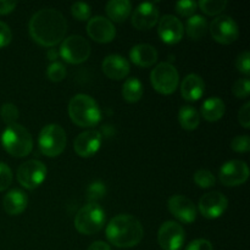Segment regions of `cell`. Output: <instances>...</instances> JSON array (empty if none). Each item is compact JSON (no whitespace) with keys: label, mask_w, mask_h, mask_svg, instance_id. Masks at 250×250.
Masks as SVG:
<instances>
[{"label":"cell","mask_w":250,"mask_h":250,"mask_svg":"<svg viewBox=\"0 0 250 250\" xmlns=\"http://www.w3.org/2000/svg\"><path fill=\"white\" fill-rule=\"evenodd\" d=\"M29 34L39 45L53 48L63 41L67 21L59 10L46 7L37 11L29 20Z\"/></svg>","instance_id":"cell-1"},{"label":"cell","mask_w":250,"mask_h":250,"mask_svg":"<svg viewBox=\"0 0 250 250\" xmlns=\"http://www.w3.org/2000/svg\"><path fill=\"white\" fill-rule=\"evenodd\" d=\"M105 233L114 247L133 248L143 239L144 229L138 219L128 214H120L110 220Z\"/></svg>","instance_id":"cell-2"},{"label":"cell","mask_w":250,"mask_h":250,"mask_svg":"<svg viewBox=\"0 0 250 250\" xmlns=\"http://www.w3.org/2000/svg\"><path fill=\"white\" fill-rule=\"evenodd\" d=\"M71 121L78 127H94L102 120V110L98 103L87 94H77L68 103Z\"/></svg>","instance_id":"cell-3"},{"label":"cell","mask_w":250,"mask_h":250,"mask_svg":"<svg viewBox=\"0 0 250 250\" xmlns=\"http://www.w3.org/2000/svg\"><path fill=\"white\" fill-rule=\"evenodd\" d=\"M1 144L6 153L14 158H24L33 149V138L22 125L14 124L6 126L2 132Z\"/></svg>","instance_id":"cell-4"},{"label":"cell","mask_w":250,"mask_h":250,"mask_svg":"<svg viewBox=\"0 0 250 250\" xmlns=\"http://www.w3.org/2000/svg\"><path fill=\"white\" fill-rule=\"evenodd\" d=\"M105 211L98 203H88L81 208L75 216V227L81 234L92 236L104 227Z\"/></svg>","instance_id":"cell-5"},{"label":"cell","mask_w":250,"mask_h":250,"mask_svg":"<svg viewBox=\"0 0 250 250\" xmlns=\"http://www.w3.org/2000/svg\"><path fill=\"white\" fill-rule=\"evenodd\" d=\"M66 141L65 129L60 125L50 124L42 128L38 137V146L44 155L55 158L65 150Z\"/></svg>","instance_id":"cell-6"},{"label":"cell","mask_w":250,"mask_h":250,"mask_svg":"<svg viewBox=\"0 0 250 250\" xmlns=\"http://www.w3.org/2000/svg\"><path fill=\"white\" fill-rule=\"evenodd\" d=\"M150 82L156 92L164 95H170L178 88L180 75L172 63L160 62L150 72Z\"/></svg>","instance_id":"cell-7"},{"label":"cell","mask_w":250,"mask_h":250,"mask_svg":"<svg viewBox=\"0 0 250 250\" xmlns=\"http://www.w3.org/2000/svg\"><path fill=\"white\" fill-rule=\"evenodd\" d=\"M90 51H92V48L87 39L75 34V36H70L63 39L59 49V55L66 62L78 65L89 59Z\"/></svg>","instance_id":"cell-8"},{"label":"cell","mask_w":250,"mask_h":250,"mask_svg":"<svg viewBox=\"0 0 250 250\" xmlns=\"http://www.w3.org/2000/svg\"><path fill=\"white\" fill-rule=\"evenodd\" d=\"M46 166L39 160H28L17 168V181L26 189H36L45 181Z\"/></svg>","instance_id":"cell-9"},{"label":"cell","mask_w":250,"mask_h":250,"mask_svg":"<svg viewBox=\"0 0 250 250\" xmlns=\"http://www.w3.org/2000/svg\"><path fill=\"white\" fill-rule=\"evenodd\" d=\"M209 31L215 42L225 45L234 43L239 37L238 24L227 15H220L215 17L210 23Z\"/></svg>","instance_id":"cell-10"},{"label":"cell","mask_w":250,"mask_h":250,"mask_svg":"<svg viewBox=\"0 0 250 250\" xmlns=\"http://www.w3.org/2000/svg\"><path fill=\"white\" fill-rule=\"evenodd\" d=\"M185 239V229L178 222L166 221L159 229L158 242L164 250H180Z\"/></svg>","instance_id":"cell-11"},{"label":"cell","mask_w":250,"mask_h":250,"mask_svg":"<svg viewBox=\"0 0 250 250\" xmlns=\"http://www.w3.org/2000/svg\"><path fill=\"white\" fill-rule=\"evenodd\" d=\"M220 182L226 187H237L249 178V167L244 161L231 160L221 166L219 172Z\"/></svg>","instance_id":"cell-12"},{"label":"cell","mask_w":250,"mask_h":250,"mask_svg":"<svg viewBox=\"0 0 250 250\" xmlns=\"http://www.w3.org/2000/svg\"><path fill=\"white\" fill-rule=\"evenodd\" d=\"M229 207V199L221 192H209L199 200V211L205 219L215 220L225 214Z\"/></svg>","instance_id":"cell-13"},{"label":"cell","mask_w":250,"mask_h":250,"mask_svg":"<svg viewBox=\"0 0 250 250\" xmlns=\"http://www.w3.org/2000/svg\"><path fill=\"white\" fill-rule=\"evenodd\" d=\"M103 136L97 129H88L76 137L73 149L81 158H92L102 146Z\"/></svg>","instance_id":"cell-14"},{"label":"cell","mask_w":250,"mask_h":250,"mask_svg":"<svg viewBox=\"0 0 250 250\" xmlns=\"http://www.w3.org/2000/svg\"><path fill=\"white\" fill-rule=\"evenodd\" d=\"M87 33L94 42L100 44L110 43L116 37V28L109 19L94 16L88 21Z\"/></svg>","instance_id":"cell-15"},{"label":"cell","mask_w":250,"mask_h":250,"mask_svg":"<svg viewBox=\"0 0 250 250\" xmlns=\"http://www.w3.org/2000/svg\"><path fill=\"white\" fill-rule=\"evenodd\" d=\"M158 33L161 41L168 45H173L182 41L185 28L181 20L172 15H164L159 20Z\"/></svg>","instance_id":"cell-16"},{"label":"cell","mask_w":250,"mask_h":250,"mask_svg":"<svg viewBox=\"0 0 250 250\" xmlns=\"http://www.w3.org/2000/svg\"><path fill=\"white\" fill-rule=\"evenodd\" d=\"M168 211L183 224H193L197 220V208L189 198L185 195H173L167 202Z\"/></svg>","instance_id":"cell-17"},{"label":"cell","mask_w":250,"mask_h":250,"mask_svg":"<svg viewBox=\"0 0 250 250\" xmlns=\"http://www.w3.org/2000/svg\"><path fill=\"white\" fill-rule=\"evenodd\" d=\"M159 21V9L153 2L138 5L132 15V26L138 31H148Z\"/></svg>","instance_id":"cell-18"},{"label":"cell","mask_w":250,"mask_h":250,"mask_svg":"<svg viewBox=\"0 0 250 250\" xmlns=\"http://www.w3.org/2000/svg\"><path fill=\"white\" fill-rule=\"evenodd\" d=\"M102 70L110 80L121 81L128 76L131 66L124 56L119 54H111L104 59L102 63Z\"/></svg>","instance_id":"cell-19"},{"label":"cell","mask_w":250,"mask_h":250,"mask_svg":"<svg viewBox=\"0 0 250 250\" xmlns=\"http://www.w3.org/2000/svg\"><path fill=\"white\" fill-rule=\"evenodd\" d=\"M205 90L204 80L197 73L186 76L181 84V95L187 102H197L203 97Z\"/></svg>","instance_id":"cell-20"},{"label":"cell","mask_w":250,"mask_h":250,"mask_svg":"<svg viewBox=\"0 0 250 250\" xmlns=\"http://www.w3.org/2000/svg\"><path fill=\"white\" fill-rule=\"evenodd\" d=\"M129 59L139 67H150L158 61V51L150 44H137L129 51Z\"/></svg>","instance_id":"cell-21"},{"label":"cell","mask_w":250,"mask_h":250,"mask_svg":"<svg viewBox=\"0 0 250 250\" xmlns=\"http://www.w3.org/2000/svg\"><path fill=\"white\" fill-rule=\"evenodd\" d=\"M28 205V198L26 193L20 189H12L6 193V195L2 199V207L6 214L11 216H17L22 214L27 209Z\"/></svg>","instance_id":"cell-22"},{"label":"cell","mask_w":250,"mask_h":250,"mask_svg":"<svg viewBox=\"0 0 250 250\" xmlns=\"http://www.w3.org/2000/svg\"><path fill=\"white\" fill-rule=\"evenodd\" d=\"M225 111H226L225 103L219 97L209 98L202 105V116L208 122H216L221 120Z\"/></svg>","instance_id":"cell-23"},{"label":"cell","mask_w":250,"mask_h":250,"mask_svg":"<svg viewBox=\"0 0 250 250\" xmlns=\"http://www.w3.org/2000/svg\"><path fill=\"white\" fill-rule=\"evenodd\" d=\"M106 14L111 22L121 23L129 17L132 12V4L128 0H111L106 4Z\"/></svg>","instance_id":"cell-24"},{"label":"cell","mask_w":250,"mask_h":250,"mask_svg":"<svg viewBox=\"0 0 250 250\" xmlns=\"http://www.w3.org/2000/svg\"><path fill=\"white\" fill-rule=\"evenodd\" d=\"M144 93L143 83L137 77L127 78L122 85V97L128 103H137L142 99Z\"/></svg>","instance_id":"cell-25"},{"label":"cell","mask_w":250,"mask_h":250,"mask_svg":"<svg viewBox=\"0 0 250 250\" xmlns=\"http://www.w3.org/2000/svg\"><path fill=\"white\" fill-rule=\"evenodd\" d=\"M178 122L186 131H194L200 124V114L194 107L186 105L178 111Z\"/></svg>","instance_id":"cell-26"},{"label":"cell","mask_w":250,"mask_h":250,"mask_svg":"<svg viewBox=\"0 0 250 250\" xmlns=\"http://www.w3.org/2000/svg\"><path fill=\"white\" fill-rule=\"evenodd\" d=\"M187 34L189 38L198 41V39H202L203 37H205L208 32V22L207 19L202 15H193L192 17H189L187 21Z\"/></svg>","instance_id":"cell-27"},{"label":"cell","mask_w":250,"mask_h":250,"mask_svg":"<svg viewBox=\"0 0 250 250\" xmlns=\"http://www.w3.org/2000/svg\"><path fill=\"white\" fill-rule=\"evenodd\" d=\"M198 6L202 9L204 14L215 16V15L221 14L226 9L227 1L226 0H200L198 2Z\"/></svg>","instance_id":"cell-28"},{"label":"cell","mask_w":250,"mask_h":250,"mask_svg":"<svg viewBox=\"0 0 250 250\" xmlns=\"http://www.w3.org/2000/svg\"><path fill=\"white\" fill-rule=\"evenodd\" d=\"M106 194V187L100 181L90 183L87 188V199L89 203H98V200L103 199Z\"/></svg>","instance_id":"cell-29"},{"label":"cell","mask_w":250,"mask_h":250,"mask_svg":"<svg viewBox=\"0 0 250 250\" xmlns=\"http://www.w3.org/2000/svg\"><path fill=\"white\" fill-rule=\"evenodd\" d=\"M194 182L198 187L203 188V189H208V188L214 187L216 180L212 172L208 170H198L194 173Z\"/></svg>","instance_id":"cell-30"},{"label":"cell","mask_w":250,"mask_h":250,"mask_svg":"<svg viewBox=\"0 0 250 250\" xmlns=\"http://www.w3.org/2000/svg\"><path fill=\"white\" fill-rule=\"evenodd\" d=\"M0 115H1L2 121H4L7 126H10V125L16 124L17 119H19L20 116V112L19 109L16 107V105L11 104V103H6V104L2 105L1 109H0Z\"/></svg>","instance_id":"cell-31"},{"label":"cell","mask_w":250,"mask_h":250,"mask_svg":"<svg viewBox=\"0 0 250 250\" xmlns=\"http://www.w3.org/2000/svg\"><path fill=\"white\" fill-rule=\"evenodd\" d=\"M66 67L61 62H51L48 66V70H46V76H48L49 80L54 83L61 82V81L65 80L66 77Z\"/></svg>","instance_id":"cell-32"},{"label":"cell","mask_w":250,"mask_h":250,"mask_svg":"<svg viewBox=\"0 0 250 250\" xmlns=\"http://www.w3.org/2000/svg\"><path fill=\"white\" fill-rule=\"evenodd\" d=\"M71 14L78 21H88L92 16V10L85 2H75L71 6Z\"/></svg>","instance_id":"cell-33"},{"label":"cell","mask_w":250,"mask_h":250,"mask_svg":"<svg viewBox=\"0 0 250 250\" xmlns=\"http://www.w3.org/2000/svg\"><path fill=\"white\" fill-rule=\"evenodd\" d=\"M232 93L236 95L237 98H248L250 94V81L248 77L239 78L238 81H236L232 88Z\"/></svg>","instance_id":"cell-34"},{"label":"cell","mask_w":250,"mask_h":250,"mask_svg":"<svg viewBox=\"0 0 250 250\" xmlns=\"http://www.w3.org/2000/svg\"><path fill=\"white\" fill-rule=\"evenodd\" d=\"M198 7V2L192 1V0H183V1H178L176 4V12L180 16L183 17H192L193 14L195 12Z\"/></svg>","instance_id":"cell-35"},{"label":"cell","mask_w":250,"mask_h":250,"mask_svg":"<svg viewBox=\"0 0 250 250\" xmlns=\"http://www.w3.org/2000/svg\"><path fill=\"white\" fill-rule=\"evenodd\" d=\"M231 149L236 153H248L250 150V138L247 134L237 136L232 139Z\"/></svg>","instance_id":"cell-36"},{"label":"cell","mask_w":250,"mask_h":250,"mask_svg":"<svg viewBox=\"0 0 250 250\" xmlns=\"http://www.w3.org/2000/svg\"><path fill=\"white\" fill-rule=\"evenodd\" d=\"M12 183V171L6 164L0 163V192L7 189Z\"/></svg>","instance_id":"cell-37"},{"label":"cell","mask_w":250,"mask_h":250,"mask_svg":"<svg viewBox=\"0 0 250 250\" xmlns=\"http://www.w3.org/2000/svg\"><path fill=\"white\" fill-rule=\"evenodd\" d=\"M236 67L239 72L246 75V77H248L250 73V53L248 50L243 51V53L237 56Z\"/></svg>","instance_id":"cell-38"},{"label":"cell","mask_w":250,"mask_h":250,"mask_svg":"<svg viewBox=\"0 0 250 250\" xmlns=\"http://www.w3.org/2000/svg\"><path fill=\"white\" fill-rule=\"evenodd\" d=\"M12 39V33L10 27L5 22L0 21V49L9 45Z\"/></svg>","instance_id":"cell-39"},{"label":"cell","mask_w":250,"mask_h":250,"mask_svg":"<svg viewBox=\"0 0 250 250\" xmlns=\"http://www.w3.org/2000/svg\"><path fill=\"white\" fill-rule=\"evenodd\" d=\"M238 121L242 127L248 129L250 127V103L247 102L238 112Z\"/></svg>","instance_id":"cell-40"},{"label":"cell","mask_w":250,"mask_h":250,"mask_svg":"<svg viewBox=\"0 0 250 250\" xmlns=\"http://www.w3.org/2000/svg\"><path fill=\"white\" fill-rule=\"evenodd\" d=\"M186 250H214V248H212L211 242H209L208 239L199 238L190 242Z\"/></svg>","instance_id":"cell-41"},{"label":"cell","mask_w":250,"mask_h":250,"mask_svg":"<svg viewBox=\"0 0 250 250\" xmlns=\"http://www.w3.org/2000/svg\"><path fill=\"white\" fill-rule=\"evenodd\" d=\"M17 6L16 1H7V0H0V15H7L15 10Z\"/></svg>","instance_id":"cell-42"},{"label":"cell","mask_w":250,"mask_h":250,"mask_svg":"<svg viewBox=\"0 0 250 250\" xmlns=\"http://www.w3.org/2000/svg\"><path fill=\"white\" fill-rule=\"evenodd\" d=\"M87 250H111V247L106 243V242L103 241H97L93 242Z\"/></svg>","instance_id":"cell-43"},{"label":"cell","mask_w":250,"mask_h":250,"mask_svg":"<svg viewBox=\"0 0 250 250\" xmlns=\"http://www.w3.org/2000/svg\"><path fill=\"white\" fill-rule=\"evenodd\" d=\"M59 56V53L55 50V49H50V50L48 51V59L50 61H53V62H55V60L58 59Z\"/></svg>","instance_id":"cell-44"}]
</instances>
